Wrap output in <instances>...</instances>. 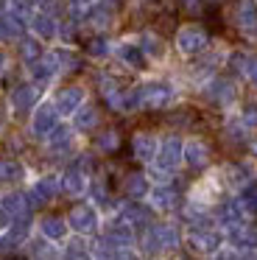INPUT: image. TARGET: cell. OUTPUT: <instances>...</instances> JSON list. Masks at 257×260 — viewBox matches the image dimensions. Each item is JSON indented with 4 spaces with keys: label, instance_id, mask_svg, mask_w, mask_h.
<instances>
[{
    "label": "cell",
    "instance_id": "obj_1",
    "mask_svg": "<svg viewBox=\"0 0 257 260\" xmlns=\"http://www.w3.org/2000/svg\"><path fill=\"white\" fill-rule=\"evenodd\" d=\"M182 246V232L176 224H145V232L140 238V252L143 254H165Z\"/></svg>",
    "mask_w": 257,
    "mask_h": 260
},
{
    "label": "cell",
    "instance_id": "obj_2",
    "mask_svg": "<svg viewBox=\"0 0 257 260\" xmlns=\"http://www.w3.org/2000/svg\"><path fill=\"white\" fill-rule=\"evenodd\" d=\"M137 95H140V107L143 109H165L176 101V87L171 81H162V79H148L145 84L137 87Z\"/></svg>",
    "mask_w": 257,
    "mask_h": 260
},
{
    "label": "cell",
    "instance_id": "obj_3",
    "mask_svg": "<svg viewBox=\"0 0 257 260\" xmlns=\"http://www.w3.org/2000/svg\"><path fill=\"white\" fill-rule=\"evenodd\" d=\"M70 232H78V235H95L101 226V207L92 202H78L70 207V213L65 215Z\"/></svg>",
    "mask_w": 257,
    "mask_h": 260
},
{
    "label": "cell",
    "instance_id": "obj_4",
    "mask_svg": "<svg viewBox=\"0 0 257 260\" xmlns=\"http://www.w3.org/2000/svg\"><path fill=\"white\" fill-rule=\"evenodd\" d=\"M59 109H56L53 98L50 101H39L37 107L31 109V120H28V135L34 137V140H45V137L50 135V132L59 126Z\"/></svg>",
    "mask_w": 257,
    "mask_h": 260
},
{
    "label": "cell",
    "instance_id": "obj_5",
    "mask_svg": "<svg viewBox=\"0 0 257 260\" xmlns=\"http://www.w3.org/2000/svg\"><path fill=\"white\" fill-rule=\"evenodd\" d=\"M173 45H176V51L182 53V56H201V53L210 48V37H207V31L201 28V25H182V28L176 31V40H173Z\"/></svg>",
    "mask_w": 257,
    "mask_h": 260
},
{
    "label": "cell",
    "instance_id": "obj_6",
    "mask_svg": "<svg viewBox=\"0 0 257 260\" xmlns=\"http://www.w3.org/2000/svg\"><path fill=\"white\" fill-rule=\"evenodd\" d=\"M223 187H227V182L221 179V171H215V174L204 176L201 182H196L193 190H190V196H187V202H193V204H199V207L210 210V207H215V204L221 202Z\"/></svg>",
    "mask_w": 257,
    "mask_h": 260
},
{
    "label": "cell",
    "instance_id": "obj_7",
    "mask_svg": "<svg viewBox=\"0 0 257 260\" xmlns=\"http://www.w3.org/2000/svg\"><path fill=\"white\" fill-rule=\"evenodd\" d=\"M184 243L196 254H215L227 241H223V232H218L215 226H187Z\"/></svg>",
    "mask_w": 257,
    "mask_h": 260
},
{
    "label": "cell",
    "instance_id": "obj_8",
    "mask_svg": "<svg viewBox=\"0 0 257 260\" xmlns=\"http://www.w3.org/2000/svg\"><path fill=\"white\" fill-rule=\"evenodd\" d=\"M184 140L176 135H168L159 140V148H156V157H154V165H159L162 171L168 174H176L179 165H184Z\"/></svg>",
    "mask_w": 257,
    "mask_h": 260
},
{
    "label": "cell",
    "instance_id": "obj_9",
    "mask_svg": "<svg viewBox=\"0 0 257 260\" xmlns=\"http://www.w3.org/2000/svg\"><path fill=\"white\" fill-rule=\"evenodd\" d=\"M34 232V224L28 215H20V218L11 221L9 230L0 232V254H11V252H20L25 246V241L31 238Z\"/></svg>",
    "mask_w": 257,
    "mask_h": 260
},
{
    "label": "cell",
    "instance_id": "obj_10",
    "mask_svg": "<svg viewBox=\"0 0 257 260\" xmlns=\"http://www.w3.org/2000/svg\"><path fill=\"white\" fill-rule=\"evenodd\" d=\"M59 73H61V68H59V62H56L53 51L42 53L37 62L28 64V79H31L34 84L39 87V90H48V87L53 84L56 79H59Z\"/></svg>",
    "mask_w": 257,
    "mask_h": 260
},
{
    "label": "cell",
    "instance_id": "obj_11",
    "mask_svg": "<svg viewBox=\"0 0 257 260\" xmlns=\"http://www.w3.org/2000/svg\"><path fill=\"white\" fill-rule=\"evenodd\" d=\"M59 193H61V176L45 174V176L31 182V187H28V202H31V207H39V204L53 202Z\"/></svg>",
    "mask_w": 257,
    "mask_h": 260
},
{
    "label": "cell",
    "instance_id": "obj_12",
    "mask_svg": "<svg viewBox=\"0 0 257 260\" xmlns=\"http://www.w3.org/2000/svg\"><path fill=\"white\" fill-rule=\"evenodd\" d=\"M39 87L34 84V81H28V84H17L14 90L9 92V109L11 115H31V109L39 104Z\"/></svg>",
    "mask_w": 257,
    "mask_h": 260
},
{
    "label": "cell",
    "instance_id": "obj_13",
    "mask_svg": "<svg viewBox=\"0 0 257 260\" xmlns=\"http://www.w3.org/2000/svg\"><path fill=\"white\" fill-rule=\"evenodd\" d=\"M76 135L78 132L73 129V126L59 123L48 137H45V148H48V154H53V157H67V154H73V148H76Z\"/></svg>",
    "mask_w": 257,
    "mask_h": 260
},
{
    "label": "cell",
    "instance_id": "obj_14",
    "mask_svg": "<svg viewBox=\"0 0 257 260\" xmlns=\"http://www.w3.org/2000/svg\"><path fill=\"white\" fill-rule=\"evenodd\" d=\"M28 28H31V34L42 42L59 40V20H56L48 9H37V12L31 14V20H28Z\"/></svg>",
    "mask_w": 257,
    "mask_h": 260
},
{
    "label": "cell",
    "instance_id": "obj_15",
    "mask_svg": "<svg viewBox=\"0 0 257 260\" xmlns=\"http://www.w3.org/2000/svg\"><path fill=\"white\" fill-rule=\"evenodd\" d=\"M215 224L221 230H229V226H238V224H246V210L240 204V199H221L215 204Z\"/></svg>",
    "mask_w": 257,
    "mask_h": 260
},
{
    "label": "cell",
    "instance_id": "obj_16",
    "mask_svg": "<svg viewBox=\"0 0 257 260\" xmlns=\"http://www.w3.org/2000/svg\"><path fill=\"white\" fill-rule=\"evenodd\" d=\"M112 56L120 59V62L132 70H145V64H148V59H145V53H143V48H140L137 40L115 42V45H112Z\"/></svg>",
    "mask_w": 257,
    "mask_h": 260
},
{
    "label": "cell",
    "instance_id": "obj_17",
    "mask_svg": "<svg viewBox=\"0 0 257 260\" xmlns=\"http://www.w3.org/2000/svg\"><path fill=\"white\" fill-rule=\"evenodd\" d=\"M84 101H87V90H84V87H78V84L61 87V90L53 95V104H56V109H59L61 118H70V115L76 112Z\"/></svg>",
    "mask_w": 257,
    "mask_h": 260
},
{
    "label": "cell",
    "instance_id": "obj_18",
    "mask_svg": "<svg viewBox=\"0 0 257 260\" xmlns=\"http://www.w3.org/2000/svg\"><path fill=\"white\" fill-rule=\"evenodd\" d=\"M184 165L187 168H196V171H201V168H207L210 165V146H207L201 137H190V140H184Z\"/></svg>",
    "mask_w": 257,
    "mask_h": 260
},
{
    "label": "cell",
    "instance_id": "obj_19",
    "mask_svg": "<svg viewBox=\"0 0 257 260\" xmlns=\"http://www.w3.org/2000/svg\"><path fill=\"white\" fill-rule=\"evenodd\" d=\"M151 215H154V207L151 204H143V202H123L120 207H117V218L128 221L132 226H145L151 224Z\"/></svg>",
    "mask_w": 257,
    "mask_h": 260
},
{
    "label": "cell",
    "instance_id": "obj_20",
    "mask_svg": "<svg viewBox=\"0 0 257 260\" xmlns=\"http://www.w3.org/2000/svg\"><path fill=\"white\" fill-rule=\"evenodd\" d=\"M145 202L154 207V213H171V210L176 207L179 196H176V190H173L171 185H151Z\"/></svg>",
    "mask_w": 257,
    "mask_h": 260
},
{
    "label": "cell",
    "instance_id": "obj_21",
    "mask_svg": "<svg viewBox=\"0 0 257 260\" xmlns=\"http://www.w3.org/2000/svg\"><path fill=\"white\" fill-rule=\"evenodd\" d=\"M89 179H92V176L84 174L78 165H70V168L61 174V190H65L67 196H73V199L84 196V193H87V187H89Z\"/></svg>",
    "mask_w": 257,
    "mask_h": 260
},
{
    "label": "cell",
    "instance_id": "obj_22",
    "mask_svg": "<svg viewBox=\"0 0 257 260\" xmlns=\"http://www.w3.org/2000/svg\"><path fill=\"white\" fill-rule=\"evenodd\" d=\"M98 120H101L98 109H95L92 104H87V101L70 115V126L78 132V135H89V132H95L98 129Z\"/></svg>",
    "mask_w": 257,
    "mask_h": 260
},
{
    "label": "cell",
    "instance_id": "obj_23",
    "mask_svg": "<svg viewBox=\"0 0 257 260\" xmlns=\"http://www.w3.org/2000/svg\"><path fill=\"white\" fill-rule=\"evenodd\" d=\"M156 148H159V140H156L154 135H148V132H137V135L132 137V154H134V159H140L143 165L154 162Z\"/></svg>",
    "mask_w": 257,
    "mask_h": 260
},
{
    "label": "cell",
    "instance_id": "obj_24",
    "mask_svg": "<svg viewBox=\"0 0 257 260\" xmlns=\"http://www.w3.org/2000/svg\"><path fill=\"white\" fill-rule=\"evenodd\" d=\"M0 207H3L11 218H20V215H28L31 202H28V193H22V190H3L0 193Z\"/></svg>",
    "mask_w": 257,
    "mask_h": 260
},
{
    "label": "cell",
    "instance_id": "obj_25",
    "mask_svg": "<svg viewBox=\"0 0 257 260\" xmlns=\"http://www.w3.org/2000/svg\"><path fill=\"white\" fill-rule=\"evenodd\" d=\"M221 176H223V182H227V187H232V190H238V193L254 179L246 162H232V165H227V168H221Z\"/></svg>",
    "mask_w": 257,
    "mask_h": 260
},
{
    "label": "cell",
    "instance_id": "obj_26",
    "mask_svg": "<svg viewBox=\"0 0 257 260\" xmlns=\"http://www.w3.org/2000/svg\"><path fill=\"white\" fill-rule=\"evenodd\" d=\"M204 90H207V98H210L212 104L227 107V104L235 101V84L229 79H210L204 84Z\"/></svg>",
    "mask_w": 257,
    "mask_h": 260
},
{
    "label": "cell",
    "instance_id": "obj_27",
    "mask_svg": "<svg viewBox=\"0 0 257 260\" xmlns=\"http://www.w3.org/2000/svg\"><path fill=\"white\" fill-rule=\"evenodd\" d=\"M37 230L42 232L45 238H50L53 243H61L67 238V218H61V215H45V218H39Z\"/></svg>",
    "mask_w": 257,
    "mask_h": 260
},
{
    "label": "cell",
    "instance_id": "obj_28",
    "mask_svg": "<svg viewBox=\"0 0 257 260\" xmlns=\"http://www.w3.org/2000/svg\"><path fill=\"white\" fill-rule=\"evenodd\" d=\"M235 23L243 31L257 28V0H238V6H235Z\"/></svg>",
    "mask_w": 257,
    "mask_h": 260
},
{
    "label": "cell",
    "instance_id": "obj_29",
    "mask_svg": "<svg viewBox=\"0 0 257 260\" xmlns=\"http://www.w3.org/2000/svg\"><path fill=\"white\" fill-rule=\"evenodd\" d=\"M123 190H126L128 199H134V202H143V199L148 196V190H151L148 174H128L126 182H123Z\"/></svg>",
    "mask_w": 257,
    "mask_h": 260
},
{
    "label": "cell",
    "instance_id": "obj_30",
    "mask_svg": "<svg viewBox=\"0 0 257 260\" xmlns=\"http://www.w3.org/2000/svg\"><path fill=\"white\" fill-rule=\"evenodd\" d=\"M22 249H25V254H31V257H56V254H61V249H56L53 241L45 238L42 232H39L37 238H28Z\"/></svg>",
    "mask_w": 257,
    "mask_h": 260
},
{
    "label": "cell",
    "instance_id": "obj_31",
    "mask_svg": "<svg viewBox=\"0 0 257 260\" xmlns=\"http://www.w3.org/2000/svg\"><path fill=\"white\" fill-rule=\"evenodd\" d=\"M65 246H61V254L65 257H92V243L87 241V235H78L73 232V238H65Z\"/></svg>",
    "mask_w": 257,
    "mask_h": 260
},
{
    "label": "cell",
    "instance_id": "obj_32",
    "mask_svg": "<svg viewBox=\"0 0 257 260\" xmlns=\"http://www.w3.org/2000/svg\"><path fill=\"white\" fill-rule=\"evenodd\" d=\"M25 20L17 17L14 12H3L0 14V40H20L25 31Z\"/></svg>",
    "mask_w": 257,
    "mask_h": 260
},
{
    "label": "cell",
    "instance_id": "obj_33",
    "mask_svg": "<svg viewBox=\"0 0 257 260\" xmlns=\"http://www.w3.org/2000/svg\"><path fill=\"white\" fill-rule=\"evenodd\" d=\"M137 42H140V48H143V53H145V59H148V62H162V59H165V42H162L156 34L145 31Z\"/></svg>",
    "mask_w": 257,
    "mask_h": 260
},
{
    "label": "cell",
    "instance_id": "obj_34",
    "mask_svg": "<svg viewBox=\"0 0 257 260\" xmlns=\"http://www.w3.org/2000/svg\"><path fill=\"white\" fill-rule=\"evenodd\" d=\"M25 176H28V171L20 159H0V182L3 185H17Z\"/></svg>",
    "mask_w": 257,
    "mask_h": 260
},
{
    "label": "cell",
    "instance_id": "obj_35",
    "mask_svg": "<svg viewBox=\"0 0 257 260\" xmlns=\"http://www.w3.org/2000/svg\"><path fill=\"white\" fill-rule=\"evenodd\" d=\"M45 53V45H42V40H37V37H20V59L25 64H31V62H37L39 56Z\"/></svg>",
    "mask_w": 257,
    "mask_h": 260
},
{
    "label": "cell",
    "instance_id": "obj_36",
    "mask_svg": "<svg viewBox=\"0 0 257 260\" xmlns=\"http://www.w3.org/2000/svg\"><path fill=\"white\" fill-rule=\"evenodd\" d=\"M53 56H56V62H59L61 73L78 70V56L73 53V48H53Z\"/></svg>",
    "mask_w": 257,
    "mask_h": 260
},
{
    "label": "cell",
    "instance_id": "obj_37",
    "mask_svg": "<svg viewBox=\"0 0 257 260\" xmlns=\"http://www.w3.org/2000/svg\"><path fill=\"white\" fill-rule=\"evenodd\" d=\"M117 146H120V135H117L115 129H109V132H104V135H98V140H95V148H98L101 154L117 151Z\"/></svg>",
    "mask_w": 257,
    "mask_h": 260
},
{
    "label": "cell",
    "instance_id": "obj_38",
    "mask_svg": "<svg viewBox=\"0 0 257 260\" xmlns=\"http://www.w3.org/2000/svg\"><path fill=\"white\" fill-rule=\"evenodd\" d=\"M240 204H243L246 215H257V185L249 182V185L240 190Z\"/></svg>",
    "mask_w": 257,
    "mask_h": 260
},
{
    "label": "cell",
    "instance_id": "obj_39",
    "mask_svg": "<svg viewBox=\"0 0 257 260\" xmlns=\"http://www.w3.org/2000/svg\"><path fill=\"white\" fill-rule=\"evenodd\" d=\"M37 0H9V12H14L17 17H22L28 23V20H31V14L37 12Z\"/></svg>",
    "mask_w": 257,
    "mask_h": 260
},
{
    "label": "cell",
    "instance_id": "obj_40",
    "mask_svg": "<svg viewBox=\"0 0 257 260\" xmlns=\"http://www.w3.org/2000/svg\"><path fill=\"white\" fill-rule=\"evenodd\" d=\"M87 53H89L92 59H106V56H112V42L106 40V37H98V40L89 42Z\"/></svg>",
    "mask_w": 257,
    "mask_h": 260
},
{
    "label": "cell",
    "instance_id": "obj_41",
    "mask_svg": "<svg viewBox=\"0 0 257 260\" xmlns=\"http://www.w3.org/2000/svg\"><path fill=\"white\" fill-rule=\"evenodd\" d=\"M240 73H243L246 79H249L251 84L257 87V56H246V59H243V68H240Z\"/></svg>",
    "mask_w": 257,
    "mask_h": 260
},
{
    "label": "cell",
    "instance_id": "obj_42",
    "mask_svg": "<svg viewBox=\"0 0 257 260\" xmlns=\"http://www.w3.org/2000/svg\"><path fill=\"white\" fill-rule=\"evenodd\" d=\"M98 87H101V92H104V98H109L112 92L120 90V84H117V81L112 79V76H101V79H98Z\"/></svg>",
    "mask_w": 257,
    "mask_h": 260
},
{
    "label": "cell",
    "instance_id": "obj_43",
    "mask_svg": "<svg viewBox=\"0 0 257 260\" xmlns=\"http://www.w3.org/2000/svg\"><path fill=\"white\" fill-rule=\"evenodd\" d=\"M73 165H78V168H81L84 174H89V176L95 174V157H92V154H78V159Z\"/></svg>",
    "mask_w": 257,
    "mask_h": 260
},
{
    "label": "cell",
    "instance_id": "obj_44",
    "mask_svg": "<svg viewBox=\"0 0 257 260\" xmlns=\"http://www.w3.org/2000/svg\"><path fill=\"white\" fill-rule=\"evenodd\" d=\"M240 120H243L246 129H257V107H246L240 112Z\"/></svg>",
    "mask_w": 257,
    "mask_h": 260
},
{
    "label": "cell",
    "instance_id": "obj_45",
    "mask_svg": "<svg viewBox=\"0 0 257 260\" xmlns=\"http://www.w3.org/2000/svg\"><path fill=\"white\" fill-rule=\"evenodd\" d=\"M11 221H14V218H11V215L6 213L3 207H0V232H3V230H9V226H11Z\"/></svg>",
    "mask_w": 257,
    "mask_h": 260
},
{
    "label": "cell",
    "instance_id": "obj_46",
    "mask_svg": "<svg viewBox=\"0 0 257 260\" xmlns=\"http://www.w3.org/2000/svg\"><path fill=\"white\" fill-rule=\"evenodd\" d=\"M6 64H9V59H6V51H3V48H0V73H3V70H6Z\"/></svg>",
    "mask_w": 257,
    "mask_h": 260
},
{
    "label": "cell",
    "instance_id": "obj_47",
    "mask_svg": "<svg viewBox=\"0 0 257 260\" xmlns=\"http://www.w3.org/2000/svg\"><path fill=\"white\" fill-rule=\"evenodd\" d=\"M249 148H251V154L257 157V137H254V140H249Z\"/></svg>",
    "mask_w": 257,
    "mask_h": 260
},
{
    "label": "cell",
    "instance_id": "obj_48",
    "mask_svg": "<svg viewBox=\"0 0 257 260\" xmlns=\"http://www.w3.org/2000/svg\"><path fill=\"white\" fill-rule=\"evenodd\" d=\"M212 3H221V0H212Z\"/></svg>",
    "mask_w": 257,
    "mask_h": 260
},
{
    "label": "cell",
    "instance_id": "obj_49",
    "mask_svg": "<svg viewBox=\"0 0 257 260\" xmlns=\"http://www.w3.org/2000/svg\"><path fill=\"white\" fill-rule=\"evenodd\" d=\"M143 3H148V0H143Z\"/></svg>",
    "mask_w": 257,
    "mask_h": 260
}]
</instances>
